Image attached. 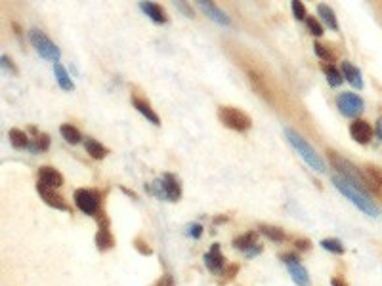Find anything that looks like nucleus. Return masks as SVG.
I'll return each mask as SVG.
<instances>
[{"label":"nucleus","instance_id":"obj_18","mask_svg":"<svg viewBox=\"0 0 382 286\" xmlns=\"http://www.w3.org/2000/svg\"><path fill=\"white\" fill-rule=\"evenodd\" d=\"M365 176L371 181V185L377 189V197H382V168L381 166H375V164H367L365 168Z\"/></svg>","mask_w":382,"mask_h":286},{"label":"nucleus","instance_id":"obj_29","mask_svg":"<svg viewBox=\"0 0 382 286\" xmlns=\"http://www.w3.org/2000/svg\"><path fill=\"white\" fill-rule=\"evenodd\" d=\"M321 246H323L325 250H329V252H333V254H344V244L340 243L338 239H323L321 241Z\"/></svg>","mask_w":382,"mask_h":286},{"label":"nucleus","instance_id":"obj_36","mask_svg":"<svg viewBox=\"0 0 382 286\" xmlns=\"http://www.w3.org/2000/svg\"><path fill=\"white\" fill-rule=\"evenodd\" d=\"M0 61H2V67H6V69H10V71L14 72V74H17V67H15L14 61H12L10 57H8V56H2V59H0Z\"/></svg>","mask_w":382,"mask_h":286},{"label":"nucleus","instance_id":"obj_40","mask_svg":"<svg viewBox=\"0 0 382 286\" xmlns=\"http://www.w3.org/2000/svg\"><path fill=\"white\" fill-rule=\"evenodd\" d=\"M178 8H180L182 12H186V15H188V17H193V10H190V8H188L184 2H178Z\"/></svg>","mask_w":382,"mask_h":286},{"label":"nucleus","instance_id":"obj_7","mask_svg":"<svg viewBox=\"0 0 382 286\" xmlns=\"http://www.w3.org/2000/svg\"><path fill=\"white\" fill-rule=\"evenodd\" d=\"M281 261L287 265V269L291 273L293 281L298 286H309L311 281H309V273L308 269L300 263V257L296 256L294 252H289V254H281Z\"/></svg>","mask_w":382,"mask_h":286},{"label":"nucleus","instance_id":"obj_9","mask_svg":"<svg viewBox=\"0 0 382 286\" xmlns=\"http://www.w3.org/2000/svg\"><path fill=\"white\" fill-rule=\"evenodd\" d=\"M37 191H38V195L42 197V200H44L48 206H52L56 210H61V212H71L69 204L65 202V199L59 195L56 189H50V187L42 185L40 181H37Z\"/></svg>","mask_w":382,"mask_h":286},{"label":"nucleus","instance_id":"obj_28","mask_svg":"<svg viewBox=\"0 0 382 286\" xmlns=\"http://www.w3.org/2000/svg\"><path fill=\"white\" fill-rule=\"evenodd\" d=\"M50 147V136L48 134H38L37 138H35V143H31L29 149L33 153H37V151H46Z\"/></svg>","mask_w":382,"mask_h":286},{"label":"nucleus","instance_id":"obj_23","mask_svg":"<svg viewBox=\"0 0 382 286\" xmlns=\"http://www.w3.org/2000/svg\"><path fill=\"white\" fill-rule=\"evenodd\" d=\"M8 140H10V143L14 145L15 149H27V147L31 145L27 134H25L23 130H19V128L10 130V132H8Z\"/></svg>","mask_w":382,"mask_h":286},{"label":"nucleus","instance_id":"obj_8","mask_svg":"<svg viewBox=\"0 0 382 286\" xmlns=\"http://www.w3.org/2000/svg\"><path fill=\"white\" fill-rule=\"evenodd\" d=\"M98 219V233H96V246L100 252L105 250H111L115 246V239H113V233H111V225H109V217L105 215V212H100L96 215Z\"/></svg>","mask_w":382,"mask_h":286},{"label":"nucleus","instance_id":"obj_11","mask_svg":"<svg viewBox=\"0 0 382 286\" xmlns=\"http://www.w3.org/2000/svg\"><path fill=\"white\" fill-rule=\"evenodd\" d=\"M205 265L212 273H222L226 269V257L222 254L220 244H212L210 250L205 254Z\"/></svg>","mask_w":382,"mask_h":286},{"label":"nucleus","instance_id":"obj_13","mask_svg":"<svg viewBox=\"0 0 382 286\" xmlns=\"http://www.w3.org/2000/svg\"><path fill=\"white\" fill-rule=\"evenodd\" d=\"M161 183H162V189H164V195H166V200L176 202V200L182 197L180 181L176 179V176H174V174H162Z\"/></svg>","mask_w":382,"mask_h":286},{"label":"nucleus","instance_id":"obj_37","mask_svg":"<svg viewBox=\"0 0 382 286\" xmlns=\"http://www.w3.org/2000/svg\"><path fill=\"white\" fill-rule=\"evenodd\" d=\"M260 252H262V246H260V244H254V248H249V250L245 252V256L247 257H256Z\"/></svg>","mask_w":382,"mask_h":286},{"label":"nucleus","instance_id":"obj_17","mask_svg":"<svg viewBox=\"0 0 382 286\" xmlns=\"http://www.w3.org/2000/svg\"><path fill=\"white\" fill-rule=\"evenodd\" d=\"M342 76H344L353 88H359V90L363 88L361 72H359V69H357L353 63H350V61H342Z\"/></svg>","mask_w":382,"mask_h":286},{"label":"nucleus","instance_id":"obj_31","mask_svg":"<svg viewBox=\"0 0 382 286\" xmlns=\"http://www.w3.org/2000/svg\"><path fill=\"white\" fill-rule=\"evenodd\" d=\"M306 25H308L309 33H311L313 36H321V35H323V25H321L315 17H306Z\"/></svg>","mask_w":382,"mask_h":286},{"label":"nucleus","instance_id":"obj_4","mask_svg":"<svg viewBox=\"0 0 382 286\" xmlns=\"http://www.w3.org/2000/svg\"><path fill=\"white\" fill-rule=\"evenodd\" d=\"M218 118L224 126H228L229 130H237V132H247L252 126L249 114L243 113L237 107H229V105H224L218 109Z\"/></svg>","mask_w":382,"mask_h":286},{"label":"nucleus","instance_id":"obj_32","mask_svg":"<svg viewBox=\"0 0 382 286\" xmlns=\"http://www.w3.org/2000/svg\"><path fill=\"white\" fill-rule=\"evenodd\" d=\"M134 246H136V250H138L140 254H146V256H151V254H153L151 246H149V244H147L146 241H144V239H140V237H138V239L134 241Z\"/></svg>","mask_w":382,"mask_h":286},{"label":"nucleus","instance_id":"obj_39","mask_svg":"<svg viewBox=\"0 0 382 286\" xmlns=\"http://www.w3.org/2000/svg\"><path fill=\"white\" fill-rule=\"evenodd\" d=\"M375 134H377V138L382 142V116L377 118V124H375Z\"/></svg>","mask_w":382,"mask_h":286},{"label":"nucleus","instance_id":"obj_10","mask_svg":"<svg viewBox=\"0 0 382 286\" xmlns=\"http://www.w3.org/2000/svg\"><path fill=\"white\" fill-rule=\"evenodd\" d=\"M350 136H352L353 142L361 143V145H367L373 136H375V130L369 124L367 120L363 118H355L352 124H350Z\"/></svg>","mask_w":382,"mask_h":286},{"label":"nucleus","instance_id":"obj_35","mask_svg":"<svg viewBox=\"0 0 382 286\" xmlns=\"http://www.w3.org/2000/svg\"><path fill=\"white\" fill-rule=\"evenodd\" d=\"M188 235L193 237V239H199L201 235H203V225H199V223H193L190 229H188Z\"/></svg>","mask_w":382,"mask_h":286},{"label":"nucleus","instance_id":"obj_25","mask_svg":"<svg viewBox=\"0 0 382 286\" xmlns=\"http://www.w3.org/2000/svg\"><path fill=\"white\" fill-rule=\"evenodd\" d=\"M321 71L325 72L327 80L331 86H340L344 82V76H342V71H338L335 65H329V63H321Z\"/></svg>","mask_w":382,"mask_h":286},{"label":"nucleus","instance_id":"obj_15","mask_svg":"<svg viewBox=\"0 0 382 286\" xmlns=\"http://www.w3.org/2000/svg\"><path fill=\"white\" fill-rule=\"evenodd\" d=\"M140 8H142V12H146V15L151 19V21H155V23H166L168 21V15L164 12V8H161L159 4H155V2H140Z\"/></svg>","mask_w":382,"mask_h":286},{"label":"nucleus","instance_id":"obj_6","mask_svg":"<svg viewBox=\"0 0 382 286\" xmlns=\"http://www.w3.org/2000/svg\"><path fill=\"white\" fill-rule=\"evenodd\" d=\"M337 107L338 111L348 116V118H355L363 113L365 109V103L363 100L357 96V94H352V92H342L337 96Z\"/></svg>","mask_w":382,"mask_h":286},{"label":"nucleus","instance_id":"obj_16","mask_svg":"<svg viewBox=\"0 0 382 286\" xmlns=\"http://www.w3.org/2000/svg\"><path fill=\"white\" fill-rule=\"evenodd\" d=\"M132 103H134V109H136L140 114H144L151 124H155V126L161 124V118H159L157 113L151 109V105H149V101L147 100H142V98H138V96H132Z\"/></svg>","mask_w":382,"mask_h":286},{"label":"nucleus","instance_id":"obj_3","mask_svg":"<svg viewBox=\"0 0 382 286\" xmlns=\"http://www.w3.org/2000/svg\"><path fill=\"white\" fill-rule=\"evenodd\" d=\"M73 200L80 212L88 215H96L102 212V193L94 189H76L73 195Z\"/></svg>","mask_w":382,"mask_h":286},{"label":"nucleus","instance_id":"obj_42","mask_svg":"<svg viewBox=\"0 0 382 286\" xmlns=\"http://www.w3.org/2000/svg\"><path fill=\"white\" fill-rule=\"evenodd\" d=\"M120 191H122L124 195H128V197H132L134 200H138V195H136L134 191H130V189H126V187H120Z\"/></svg>","mask_w":382,"mask_h":286},{"label":"nucleus","instance_id":"obj_33","mask_svg":"<svg viewBox=\"0 0 382 286\" xmlns=\"http://www.w3.org/2000/svg\"><path fill=\"white\" fill-rule=\"evenodd\" d=\"M294 246H296L298 252H308L309 248H311V243H309V239H306V237H296L294 239Z\"/></svg>","mask_w":382,"mask_h":286},{"label":"nucleus","instance_id":"obj_38","mask_svg":"<svg viewBox=\"0 0 382 286\" xmlns=\"http://www.w3.org/2000/svg\"><path fill=\"white\" fill-rule=\"evenodd\" d=\"M155 286H172V277L170 275H162L161 279L155 283Z\"/></svg>","mask_w":382,"mask_h":286},{"label":"nucleus","instance_id":"obj_43","mask_svg":"<svg viewBox=\"0 0 382 286\" xmlns=\"http://www.w3.org/2000/svg\"><path fill=\"white\" fill-rule=\"evenodd\" d=\"M226 219H228V217H226V215H222V217H216V219H214V223H224Z\"/></svg>","mask_w":382,"mask_h":286},{"label":"nucleus","instance_id":"obj_5","mask_svg":"<svg viewBox=\"0 0 382 286\" xmlns=\"http://www.w3.org/2000/svg\"><path fill=\"white\" fill-rule=\"evenodd\" d=\"M29 40H31V44H33V48L44 57V59L52 61V63H59V57H61L59 48L46 36L40 29H33V31H31Z\"/></svg>","mask_w":382,"mask_h":286},{"label":"nucleus","instance_id":"obj_12","mask_svg":"<svg viewBox=\"0 0 382 286\" xmlns=\"http://www.w3.org/2000/svg\"><path fill=\"white\" fill-rule=\"evenodd\" d=\"M38 181L50 189H58L63 185V176L52 166H40L38 168Z\"/></svg>","mask_w":382,"mask_h":286},{"label":"nucleus","instance_id":"obj_30","mask_svg":"<svg viewBox=\"0 0 382 286\" xmlns=\"http://www.w3.org/2000/svg\"><path fill=\"white\" fill-rule=\"evenodd\" d=\"M291 8H293V14H294V17H296L298 21H306L308 14H306V8H304V4H302V2L293 0V2H291Z\"/></svg>","mask_w":382,"mask_h":286},{"label":"nucleus","instance_id":"obj_21","mask_svg":"<svg viewBox=\"0 0 382 286\" xmlns=\"http://www.w3.org/2000/svg\"><path fill=\"white\" fill-rule=\"evenodd\" d=\"M317 14L319 17L323 19V23L327 25L329 29H333V31H338V19L335 12H333V8L331 6H327V4H319L317 6Z\"/></svg>","mask_w":382,"mask_h":286},{"label":"nucleus","instance_id":"obj_14","mask_svg":"<svg viewBox=\"0 0 382 286\" xmlns=\"http://www.w3.org/2000/svg\"><path fill=\"white\" fill-rule=\"evenodd\" d=\"M197 4H199V8L205 12L212 21H216V23H220V25H231V19L228 17V15L222 12L220 8L216 6V4H212V2H205V0H197Z\"/></svg>","mask_w":382,"mask_h":286},{"label":"nucleus","instance_id":"obj_26","mask_svg":"<svg viewBox=\"0 0 382 286\" xmlns=\"http://www.w3.org/2000/svg\"><path fill=\"white\" fill-rule=\"evenodd\" d=\"M59 134L63 136V140H65V142L71 143V145H76L78 142H82L80 132L75 128L73 124H61V126H59Z\"/></svg>","mask_w":382,"mask_h":286},{"label":"nucleus","instance_id":"obj_27","mask_svg":"<svg viewBox=\"0 0 382 286\" xmlns=\"http://www.w3.org/2000/svg\"><path fill=\"white\" fill-rule=\"evenodd\" d=\"M313 50H315V54L319 56V59H323V63H329V65H333L335 61H337V54L329 48V46H325L321 42H315L313 44Z\"/></svg>","mask_w":382,"mask_h":286},{"label":"nucleus","instance_id":"obj_41","mask_svg":"<svg viewBox=\"0 0 382 286\" xmlns=\"http://www.w3.org/2000/svg\"><path fill=\"white\" fill-rule=\"evenodd\" d=\"M331 285H333V286H350L348 283H346V281H342V279H338V277H335V279L331 281Z\"/></svg>","mask_w":382,"mask_h":286},{"label":"nucleus","instance_id":"obj_24","mask_svg":"<svg viewBox=\"0 0 382 286\" xmlns=\"http://www.w3.org/2000/svg\"><path fill=\"white\" fill-rule=\"evenodd\" d=\"M256 239H258V233L256 231H247L245 235L233 239V248H239V250L247 252L249 248H252V244H256Z\"/></svg>","mask_w":382,"mask_h":286},{"label":"nucleus","instance_id":"obj_1","mask_svg":"<svg viewBox=\"0 0 382 286\" xmlns=\"http://www.w3.org/2000/svg\"><path fill=\"white\" fill-rule=\"evenodd\" d=\"M333 185L337 187L338 191H340L346 199L350 200L353 206H357L361 212H365V214L371 215V217L381 215V208H379V204L373 200V197L369 195L363 187H359L357 183H353V181H350V179H346V178L338 176V174L337 176H333Z\"/></svg>","mask_w":382,"mask_h":286},{"label":"nucleus","instance_id":"obj_2","mask_svg":"<svg viewBox=\"0 0 382 286\" xmlns=\"http://www.w3.org/2000/svg\"><path fill=\"white\" fill-rule=\"evenodd\" d=\"M285 136H287V140H289V143L293 145L294 149L298 151V155L306 160V164H308L311 170H315V172H319V174H323V172H327V166H325V160L319 155H317V151L309 145L298 132H294L293 128H285Z\"/></svg>","mask_w":382,"mask_h":286},{"label":"nucleus","instance_id":"obj_34","mask_svg":"<svg viewBox=\"0 0 382 286\" xmlns=\"http://www.w3.org/2000/svg\"><path fill=\"white\" fill-rule=\"evenodd\" d=\"M237 273H239V265H237V263H231V265H226V269L222 271V275L226 277L224 281H231V279L235 277Z\"/></svg>","mask_w":382,"mask_h":286},{"label":"nucleus","instance_id":"obj_22","mask_svg":"<svg viewBox=\"0 0 382 286\" xmlns=\"http://www.w3.org/2000/svg\"><path fill=\"white\" fill-rule=\"evenodd\" d=\"M54 74H56V78H58V84H59L61 90H65V92H73L75 90L73 80H71V76L67 74V71H65L59 63H54Z\"/></svg>","mask_w":382,"mask_h":286},{"label":"nucleus","instance_id":"obj_19","mask_svg":"<svg viewBox=\"0 0 382 286\" xmlns=\"http://www.w3.org/2000/svg\"><path fill=\"white\" fill-rule=\"evenodd\" d=\"M258 231L264 235V237H267L269 241H273V243H283L285 239H287V235H285V231L281 227H277V225H269V223H260L258 225Z\"/></svg>","mask_w":382,"mask_h":286},{"label":"nucleus","instance_id":"obj_20","mask_svg":"<svg viewBox=\"0 0 382 286\" xmlns=\"http://www.w3.org/2000/svg\"><path fill=\"white\" fill-rule=\"evenodd\" d=\"M84 149H86V153H88L92 158H96V160H100V158H105L109 155V151H107V147H103L100 142H96V140H92V138H84Z\"/></svg>","mask_w":382,"mask_h":286}]
</instances>
